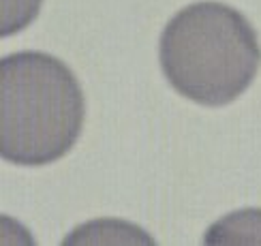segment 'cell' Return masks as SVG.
Masks as SVG:
<instances>
[{"label": "cell", "instance_id": "cell-1", "mask_svg": "<svg viewBox=\"0 0 261 246\" xmlns=\"http://www.w3.org/2000/svg\"><path fill=\"white\" fill-rule=\"evenodd\" d=\"M84 92L75 75L45 51H17L0 62V152L15 165L62 158L84 126Z\"/></svg>", "mask_w": 261, "mask_h": 246}, {"label": "cell", "instance_id": "cell-2", "mask_svg": "<svg viewBox=\"0 0 261 246\" xmlns=\"http://www.w3.org/2000/svg\"><path fill=\"white\" fill-rule=\"evenodd\" d=\"M261 49L248 19L205 0L178 11L161 35V67L182 96L221 107L236 101L259 71Z\"/></svg>", "mask_w": 261, "mask_h": 246}, {"label": "cell", "instance_id": "cell-4", "mask_svg": "<svg viewBox=\"0 0 261 246\" xmlns=\"http://www.w3.org/2000/svg\"><path fill=\"white\" fill-rule=\"evenodd\" d=\"M41 3L43 0H3V35L9 37L26 28L37 17Z\"/></svg>", "mask_w": 261, "mask_h": 246}, {"label": "cell", "instance_id": "cell-3", "mask_svg": "<svg viewBox=\"0 0 261 246\" xmlns=\"http://www.w3.org/2000/svg\"><path fill=\"white\" fill-rule=\"evenodd\" d=\"M205 244H261V210L248 208L216 221L203 238Z\"/></svg>", "mask_w": 261, "mask_h": 246}]
</instances>
